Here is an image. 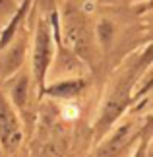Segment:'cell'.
<instances>
[{"label": "cell", "instance_id": "1", "mask_svg": "<svg viewBox=\"0 0 153 157\" xmlns=\"http://www.w3.org/2000/svg\"><path fill=\"white\" fill-rule=\"evenodd\" d=\"M21 140V126L12 105L0 95V144L6 151H14Z\"/></svg>", "mask_w": 153, "mask_h": 157}, {"label": "cell", "instance_id": "2", "mask_svg": "<svg viewBox=\"0 0 153 157\" xmlns=\"http://www.w3.org/2000/svg\"><path fill=\"white\" fill-rule=\"evenodd\" d=\"M51 56H52V45H51L48 31L45 29V25H39L37 37H35V51H33V72L41 89H43V80H45Z\"/></svg>", "mask_w": 153, "mask_h": 157}, {"label": "cell", "instance_id": "3", "mask_svg": "<svg viewBox=\"0 0 153 157\" xmlns=\"http://www.w3.org/2000/svg\"><path fill=\"white\" fill-rule=\"evenodd\" d=\"M126 101H128V89H126V86H118V87H116V91L111 95V99L107 101L105 111H103V114H101V122H99L101 128L109 126L116 117H118L120 111L126 105Z\"/></svg>", "mask_w": 153, "mask_h": 157}, {"label": "cell", "instance_id": "4", "mask_svg": "<svg viewBox=\"0 0 153 157\" xmlns=\"http://www.w3.org/2000/svg\"><path fill=\"white\" fill-rule=\"evenodd\" d=\"M79 87H83L82 82H66V83H60V86H54L48 89L51 95H60V97H72L79 91Z\"/></svg>", "mask_w": 153, "mask_h": 157}, {"label": "cell", "instance_id": "5", "mask_svg": "<svg viewBox=\"0 0 153 157\" xmlns=\"http://www.w3.org/2000/svg\"><path fill=\"white\" fill-rule=\"evenodd\" d=\"M25 93H27V80L21 78V80L17 82V86L14 87V101L20 107H23V103H25Z\"/></svg>", "mask_w": 153, "mask_h": 157}, {"label": "cell", "instance_id": "6", "mask_svg": "<svg viewBox=\"0 0 153 157\" xmlns=\"http://www.w3.org/2000/svg\"><path fill=\"white\" fill-rule=\"evenodd\" d=\"M21 14H23V12H20V14H17V17H16V21H14V23H12V27H14V25H16V23H17V21H20V17H21ZM14 29H16V27H14ZM8 35H10V31H8V33H6V35H4V39H2V45H6V37H8Z\"/></svg>", "mask_w": 153, "mask_h": 157}]
</instances>
